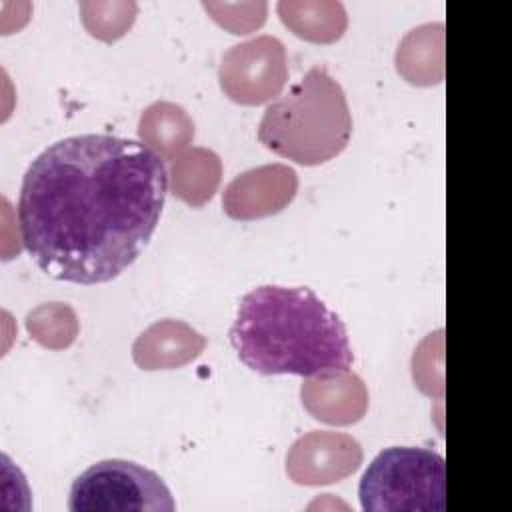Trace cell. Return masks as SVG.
Wrapping results in <instances>:
<instances>
[{
    "mask_svg": "<svg viewBox=\"0 0 512 512\" xmlns=\"http://www.w3.org/2000/svg\"><path fill=\"white\" fill-rule=\"evenodd\" d=\"M166 194L164 160L148 144L112 134L62 138L22 178V244L54 280L110 282L146 248Z\"/></svg>",
    "mask_w": 512,
    "mask_h": 512,
    "instance_id": "1",
    "label": "cell"
},
{
    "mask_svg": "<svg viewBox=\"0 0 512 512\" xmlns=\"http://www.w3.org/2000/svg\"><path fill=\"white\" fill-rule=\"evenodd\" d=\"M238 358L254 372L328 380L352 368L340 316L306 286L264 284L246 292L230 328Z\"/></svg>",
    "mask_w": 512,
    "mask_h": 512,
    "instance_id": "2",
    "label": "cell"
},
{
    "mask_svg": "<svg viewBox=\"0 0 512 512\" xmlns=\"http://www.w3.org/2000/svg\"><path fill=\"white\" fill-rule=\"evenodd\" d=\"M352 136L346 94L324 66L310 68L284 96L268 104L258 140L280 158L318 166L336 158Z\"/></svg>",
    "mask_w": 512,
    "mask_h": 512,
    "instance_id": "3",
    "label": "cell"
},
{
    "mask_svg": "<svg viewBox=\"0 0 512 512\" xmlns=\"http://www.w3.org/2000/svg\"><path fill=\"white\" fill-rule=\"evenodd\" d=\"M358 496L366 512H444V458L418 446L386 448L362 474Z\"/></svg>",
    "mask_w": 512,
    "mask_h": 512,
    "instance_id": "4",
    "label": "cell"
},
{
    "mask_svg": "<svg viewBox=\"0 0 512 512\" xmlns=\"http://www.w3.org/2000/svg\"><path fill=\"white\" fill-rule=\"evenodd\" d=\"M70 512H174L176 502L166 482L150 468L108 458L88 466L70 488Z\"/></svg>",
    "mask_w": 512,
    "mask_h": 512,
    "instance_id": "5",
    "label": "cell"
}]
</instances>
